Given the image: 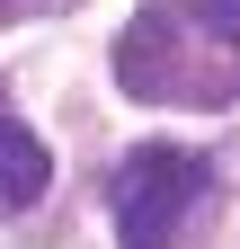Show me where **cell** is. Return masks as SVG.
I'll use <instances>...</instances> for the list:
<instances>
[{
	"instance_id": "obj_2",
	"label": "cell",
	"mask_w": 240,
	"mask_h": 249,
	"mask_svg": "<svg viewBox=\"0 0 240 249\" xmlns=\"http://www.w3.org/2000/svg\"><path fill=\"white\" fill-rule=\"evenodd\" d=\"M205 187H214L205 151H178V142H142V151H125L116 178H107L116 240H125V249H178L187 213L205 205Z\"/></svg>"
},
{
	"instance_id": "obj_3",
	"label": "cell",
	"mask_w": 240,
	"mask_h": 249,
	"mask_svg": "<svg viewBox=\"0 0 240 249\" xmlns=\"http://www.w3.org/2000/svg\"><path fill=\"white\" fill-rule=\"evenodd\" d=\"M45 178H53V160H45V142L27 134L18 116H0V213H27L45 196Z\"/></svg>"
},
{
	"instance_id": "obj_1",
	"label": "cell",
	"mask_w": 240,
	"mask_h": 249,
	"mask_svg": "<svg viewBox=\"0 0 240 249\" xmlns=\"http://www.w3.org/2000/svg\"><path fill=\"white\" fill-rule=\"evenodd\" d=\"M116 80L160 107H231L240 98V36H214L187 0H152L116 36Z\"/></svg>"
},
{
	"instance_id": "obj_5",
	"label": "cell",
	"mask_w": 240,
	"mask_h": 249,
	"mask_svg": "<svg viewBox=\"0 0 240 249\" xmlns=\"http://www.w3.org/2000/svg\"><path fill=\"white\" fill-rule=\"evenodd\" d=\"M0 9H18V0H0Z\"/></svg>"
},
{
	"instance_id": "obj_4",
	"label": "cell",
	"mask_w": 240,
	"mask_h": 249,
	"mask_svg": "<svg viewBox=\"0 0 240 249\" xmlns=\"http://www.w3.org/2000/svg\"><path fill=\"white\" fill-rule=\"evenodd\" d=\"M187 9L214 27V36H240V0H187Z\"/></svg>"
}]
</instances>
